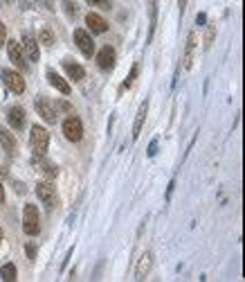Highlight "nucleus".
<instances>
[{"label": "nucleus", "instance_id": "nucleus-1", "mask_svg": "<svg viewBox=\"0 0 245 282\" xmlns=\"http://www.w3.org/2000/svg\"><path fill=\"white\" fill-rule=\"evenodd\" d=\"M34 106H36V113L48 124H54L56 120H59L61 111H70V104H68V102H54V99L43 97V95H41V97H36Z\"/></svg>", "mask_w": 245, "mask_h": 282}, {"label": "nucleus", "instance_id": "nucleus-2", "mask_svg": "<svg viewBox=\"0 0 245 282\" xmlns=\"http://www.w3.org/2000/svg\"><path fill=\"white\" fill-rule=\"evenodd\" d=\"M48 147H50V131H48L45 127H38V124H34L32 131H30L32 160H34V163H41V158H45V154H48Z\"/></svg>", "mask_w": 245, "mask_h": 282}, {"label": "nucleus", "instance_id": "nucleus-3", "mask_svg": "<svg viewBox=\"0 0 245 282\" xmlns=\"http://www.w3.org/2000/svg\"><path fill=\"white\" fill-rule=\"evenodd\" d=\"M23 230L30 237H36L41 233V219H38V210L34 203H25L23 208Z\"/></svg>", "mask_w": 245, "mask_h": 282}, {"label": "nucleus", "instance_id": "nucleus-4", "mask_svg": "<svg viewBox=\"0 0 245 282\" xmlns=\"http://www.w3.org/2000/svg\"><path fill=\"white\" fill-rule=\"evenodd\" d=\"M7 54H9V61L14 64L16 68H18L20 72H27L30 70V64L25 61V54H23V48H20V43L16 41V38H9L7 43Z\"/></svg>", "mask_w": 245, "mask_h": 282}, {"label": "nucleus", "instance_id": "nucleus-5", "mask_svg": "<svg viewBox=\"0 0 245 282\" xmlns=\"http://www.w3.org/2000/svg\"><path fill=\"white\" fill-rule=\"evenodd\" d=\"M63 135L70 143H79L83 138V124L77 115H68L63 120Z\"/></svg>", "mask_w": 245, "mask_h": 282}, {"label": "nucleus", "instance_id": "nucleus-6", "mask_svg": "<svg viewBox=\"0 0 245 282\" xmlns=\"http://www.w3.org/2000/svg\"><path fill=\"white\" fill-rule=\"evenodd\" d=\"M3 82L11 93H16V95L25 93V79H23L18 70H3Z\"/></svg>", "mask_w": 245, "mask_h": 282}, {"label": "nucleus", "instance_id": "nucleus-7", "mask_svg": "<svg viewBox=\"0 0 245 282\" xmlns=\"http://www.w3.org/2000/svg\"><path fill=\"white\" fill-rule=\"evenodd\" d=\"M115 64H117L115 48H110V45H104V48L99 50V54H97V66H99L104 72H110L113 68H115Z\"/></svg>", "mask_w": 245, "mask_h": 282}, {"label": "nucleus", "instance_id": "nucleus-8", "mask_svg": "<svg viewBox=\"0 0 245 282\" xmlns=\"http://www.w3.org/2000/svg\"><path fill=\"white\" fill-rule=\"evenodd\" d=\"M75 43H77V48L81 50V54L83 56H93L95 54V41H93V36H90V32H85V30H75Z\"/></svg>", "mask_w": 245, "mask_h": 282}, {"label": "nucleus", "instance_id": "nucleus-9", "mask_svg": "<svg viewBox=\"0 0 245 282\" xmlns=\"http://www.w3.org/2000/svg\"><path fill=\"white\" fill-rule=\"evenodd\" d=\"M36 196L41 199V203L45 208H54L56 203V192H54V185L48 183V180H41L36 183Z\"/></svg>", "mask_w": 245, "mask_h": 282}, {"label": "nucleus", "instance_id": "nucleus-10", "mask_svg": "<svg viewBox=\"0 0 245 282\" xmlns=\"http://www.w3.org/2000/svg\"><path fill=\"white\" fill-rule=\"evenodd\" d=\"M23 54L27 56V61H38V56H41V50H38V41L32 36V34H25L23 36Z\"/></svg>", "mask_w": 245, "mask_h": 282}, {"label": "nucleus", "instance_id": "nucleus-11", "mask_svg": "<svg viewBox=\"0 0 245 282\" xmlns=\"http://www.w3.org/2000/svg\"><path fill=\"white\" fill-rule=\"evenodd\" d=\"M196 32H189V36H187V45H185V54H182V68L185 70H189L193 66V54H196Z\"/></svg>", "mask_w": 245, "mask_h": 282}, {"label": "nucleus", "instance_id": "nucleus-12", "mask_svg": "<svg viewBox=\"0 0 245 282\" xmlns=\"http://www.w3.org/2000/svg\"><path fill=\"white\" fill-rule=\"evenodd\" d=\"M7 122L11 129L20 131V129L25 127V109H23V106H11L7 111Z\"/></svg>", "mask_w": 245, "mask_h": 282}, {"label": "nucleus", "instance_id": "nucleus-13", "mask_svg": "<svg viewBox=\"0 0 245 282\" xmlns=\"http://www.w3.org/2000/svg\"><path fill=\"white\" fill-rule=\"evenodd\" d=\"M153 267V253L151 251H144L138 262V269H135V280H144L149 275V271Z\"/></svg>", "mask_w": 245, "mask_h": 282}, {"label": "nucleus", "instance_id": "nucleus-14", "mask_svg": "<svg viewBox=\"0 0 245 282\" xmlns=\"http://www.w3.org/2000/svg\"><path fill=\"white\" fill-rule=\"evenodd\" d=\"M85 25H88V30L93 32V34H104V32H108V23L101 18L99 14H93V11L85 16Z\"/></svg>", "mask_w": 245, "mask_h": 282}, {"label": "nucleus", "instance_id": "nucleus-15", "mask_svg": "<svg viewBox=\"0 0 245 282\" xmlns=\"http://www.w3.org/2000/svg\"><path fill=\"white\" fill-rule=\"evenodd\" d=\"M63 70H65V75L70 77L72 82H81V79L85 77V70L77 64L75 59H63Z\"/></svg>", "mask_w": 245, "mask_h": 282}, {"label": "nucleus", "instance_id": "nucleus-16", "mask_svg": "<svg viewBox=\"0 0 245 282\" xmlns=\"http://www.w3.org/2000/svg\"><path fill=\"white\" fill-rule=\"evenodd\" d=\"M0 145H3L5 154L9 158L16 156V138H14V133H9L5 127H0Z\"/></svg>", "mask_w": 245, "mask_h": 282}, {"label": "nucleus", "instance_id": "nucleus-17", "mask_svg": "<svg viewBox=\"0 0 245 282\" xmlns=\"http://www.w3.org/2000/svg\"><path fill=\"white\" fill-rule=\"evenodd\" d=\"M146 113H149V102H142V106H140V111H138V115H135V124H133V140H138L140 138V133H142V127H144V122H146Z\"/></svg>", "mask_w": 245, "mask_h": 282}, {"label": "nucleus", "instance_id": "nucleus-18", "mask_svg": "<svg viewBox=\"0 0 245 282\" xmlns=\"http://www.w3.org/2000/svg\"><path fill=\"white\" fill-rule=\"evenodd\" d=\"M48 82H50V86H54L61 95H70V84H68L61 75H56L54 70H48Z\"/></svg>", "mask_w": 245, "mask_h": 282}, {"label": "nucleus", "instance_id": "nucleus-19", "mask_svg": "<svg viewBox=\"0 0 245 282\" xmlns=\"http://www.w3.org/2000/svg\"><path fill=\"white\" fill-rule=\"evenodd\" d=\"M158 25V0H149V34H146V43H151L153 34Z\"/></svg>", "mask_w": 245, "mask_h": 282}, {"label": "nucleus", "instance_id": "nucleus-20", "mask_svg": "<svg viewBox=\"0 0 245 282\" xmlns=\"http://www.w3.org/2000/svg\"><path fill=\"white\" fill-rule=\"evenodd\" d=\"M0 278H3L5 282H14L16 280V267L11 262H7L3 269H0Z\"/></svg>", "mask_w": 245, "mask_h": 282}, {"label": "nucleus", "instance_id": "nucleus-21", "mask_svg": "<svg viewBox=\"0 0 245 282\" xmlns=\"http://www.w3.org/2000/svg\"><path fill=\"white\" fill-rule=\"evenodd\" d=\"M38 43H43V45H54V32L50 30V27H43L41 34H38Z\"/></svg>", "mask_w": 245, "mask_h": 282}, {"label": "nucleus", "instance_id": "nucleus-22", "mask_svg": "<svg viewBox=\"0 0 245 282\" xmlns=\"http://www.w3.org/2000/svg\"><path fill=\"white\" fill-rule=\"evenodd\" d=\"M41 160H43V158H41ZM43 174H45V176H48V178H54L56 176V174H59V169H56V165H54V163H50V160H43Z\"/></svg>", "mask_w": 245, "mask_h": 282}, {"label": "nucleus", "instance_id": "nucleus-23", "mask_svg": "<svg viewBox=\"0 0 245 282\" xmlns=\"http://www.w3.org/2000/svg\"><path fill=\"white\" fill-rule=\"evenodd\" d=\"M85 3H90V7H99V9H110V0H85Z\"/></svg>", "mask_w": 245, "mask_h": 282}, {"label": "nucleus", "instance_id": "nucleus-24", "mask_svg": "<svg viewBox=\"0 0 245 282\" xmlns=\"http://www.w3.org/2000/svg\"><path fill=\"white\" fill-rule=\"evenodd\" d=\"M138 70H140V68H138V66H133V68H130V75H128V79H126V82H124V84H122V88H130V86H133L135 77H138Z\"/></svg>", "mask_w": 245, "mask_h": 282}, {"label": "nucleus", "instance_id": "nucleus-25", "mask_svg": "<svg viewBox=\"0 0 245 282\" xmlns=\"http://www.w3.org/2000/svg\"><path fill=\"white\" fill-rule=\"evenodd\" d=\"M214 36H216V27L214 25H209V30H207V36H205V48H212V43H214Z\"/></svg>", "mask_w": 245, "mask_h": 282}, {"label": "nucleus", "instance_id": "nucleus-26", "mask_svg": "<svg viewBox=\"0 0 245 282\" xmlns=\"http://www.w3.org/2000/svg\"><path fill=\"white\" fill-rule=\"evenodd\" d=\"M25 253H27V257L30 259H36V253H38V248L34 241H27V246H25Z\"/></svg>", "mask_w": 245, "mask_h": 282}, {"label": "nucleus", "instance_id": "nucleus-27", "mask_svg": "<svg viewBox=\"0 0 245 282\" xmlns=\"http://www.w3.org/2000/svg\"><path fill=\"white\" fill-rule=\"evenodd\" d=\"M63 7H65L68 16H77V5L72 3V0H63Z\"/></svg>", "mask_w": 245, "mask_h": 282}, {"label": "nucleus", "instance_id": "nucleus-28", "mask_svg": "<svg viewBox=\"0 0 245 282\" xmlns=\"http://www.w3.org/2000/svg\"><path fill=\"white\" fill-rule=\"evenodd\" d=\"M7 43V27H5V23L0 21V48Z\"/></svg>", "mask_w": 245, "mask_h": 282}, {"label": "nucleus", "instance_id": "nucleus-29", "mask_svg": "<svg viewBox=\"0 0 245 282\" xmlns=\"http://www.w3.org/2000/svg\"><path fill=\"white\" fill-rule=\"evenodd\" d=\"M18 7H23V9H34V7H36V0H18Z\"/></svg>", "mask_w": 245, "mask_h": 282}, {"label": "nucleus", "instance_id": "nucleus-30", "mask_svg": "<svg viewBox=\"0 0 245 282\" xmlns=\"http://www.w3.org/2000/svg\"><path fill=\"white\" fill-rule=\"evenodd\" d=\"M146 154H149V158H153L158 154V140H153V143L149 145V151H146Z\"/></svg>", "mask_w": 245, "mask_h": 282}, {"label": "nucleus", "instance_id": "nucleus-31", "mask_svg": "<svg viewBox=\"0 0 245 282\" xmlns=\"http://www.w3.org/2000/svg\"><path fill=\"white\" fill-rule=\"evenodd\" d=\"M205 23H207V16H205V14H198V16H196V25H205Z\"/></svg>", "mask_w": 245, "mask_h": 282}, {"label": "nucleus", "instance_id": "nucleus-32", "mask_svg": "<svg viewBox=\"0 0 245 282\" xmlns=\"http://www.w3.org/2000/svg\"><path fill=\"white\" fill-rule=\"evenodd\" d=\"M173 188H175V180H171V183H169V188H167V201L171 199V194H173Z\"/></svg>", "mask_w": 245, "mask_h": 282}, {"label": "nucleus", "instance_id": "nucleus-33", "mask_svg": "<svg viewBox=\"0 0 245 282\" xmlns=\"http://www.w3.org/2000/svg\"><path fill=\"white\" fill-rule=\"evenodd\" d=\"M185 7H187V0H178V9H180V18L185 14Z\"/></svg>", "mask_w": 245, "mask_h": 282}, {"label": "nucleus", "instance_id": "nucleus-34", "mask_svg": "<svg viewBox=\"0 0 245 282\" xmlns=\"http://www.w3.org/2000/svg\"><path fill=\"white\" fill-rule=\"evenodd\" d=\"M5 201V188H3V183H0V203Z\"/></svg>", "mask_w": 245, "mask_h": 282}, {"label": "nucleus", "instance_id": "nucleus-35", "mask_svg": "<svg viewBox=\"0 0 245 282\" xmlns=\"http://www.w3.org/2000/svg\"><path fill=\"white\" fill-rule=\"evenodd\" d=\"M3 237H5V235H3V228H0V244H3Z\"/></svg>", "mask_w": 245, "mask_h": 282}, {"label": "nucleus", "instance_id": "nucleus-36", "mask_svg": "<svg viewBox=\"0 0 245 282\" xmlns=\"http://www.w3.org/2000/svg\"><path fill=\"white\" fill-rule=\"evenodd\" d=\"M5 3H11V0H5Z\"/></svg>", "mask_w": 245, "mask_h": 282}]
</instances>
